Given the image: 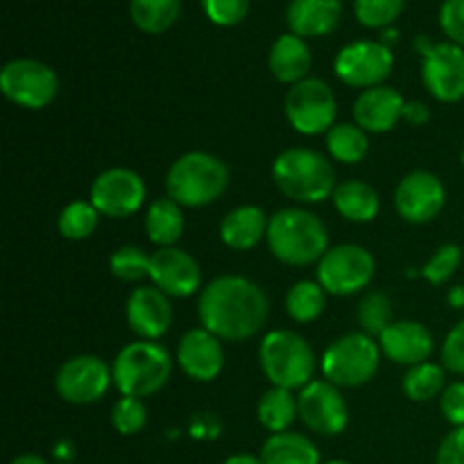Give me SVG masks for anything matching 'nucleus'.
<instances>
[{
	"label": "nucleus",
	"mask_w": 464,
	"mask_h": 464,
	"mask_svg": "<svg viewBox=\"0 0 464 464\" xmlns=\"http://www.w3.org/2000/svg\"><path fill=\"white\" fill-rule=\"evenodd\" d=\"M199 322L222 343H247L261 334L270 315V302L247 276L225 275L204 285L198 302Z\"/></svg>",
	"instance_id": "nucleus-1"
},
{
	"label": "nucleus",
	"mask_w": 464,
	"mask_h": 464,
	"mask_svg": "<svg viewBox=\"0 0 464 464\" xmlns=\"http://www.w3.org/2000/svg\"><path fill=\"white\" fill-rule=\"evenodd\" d=\"M267 247L276 261L293 267H306L320 263L329 252L326 225L306 208H281L270 218Z\"/></svg>",
	"instance_id": "nucleus-2"
},
{
	"label": "nucleus",
	"mask_w": 464,
	"mask_h": 464,
	"mask_svg": "<svg viewBox=\"0 0 464 464\" xmlns=\"http://www.w3.org/2000/svg\"><path fill=\"white\" fill-rule=\"evenodd\" d=\"M276 188L299 204H320L334 198L335 170L324 154L308 148H288L272 163Z\"/></svg>",
	"instance_id": "nucleus-3"
},
{
	"label": "nucleus",
	"mask_w": 464,
	"mask_h": 464,
	"mask_svg": "<svg viewBox=\"0 0 464 464\" xmlns=\"http://www.w3.org/2000/svg\"><path fill=\"white\" fill-rule=\"evenodd\" d=\"M229 186V168L208 152H186L172 161L166 175V195L179 207L202 208L218 202Z\"/></svg>",
	"instance_id": "nucleus-4"
},
{
	"label": "nucleus",
	"mask_w": 464,
	"mask_h": 464,
	"mask_svg": "<svg viewBox=\"0 0 464 464\" xmlns=\"http://www.w3.org/2000/svg\"><path fill=\"white\" fill-rule=\"evenodd\" d=\"M111 374L121 397L148 399L161 392L170 381L172 358L159 343L136 340L116 353Z\"/></svg>",
	"instance_id": "nucleus-5"
},
{
	"label": "nucleus",
	"mask_w": 464,
	"mask_h": 464,
	"mask_svg": "<svg viewBox=\"0 0 464 464\" xmlns=\"http://www.w3.org/2000/svg\"><path fill=\"white\" fill-rule=\"evenodd\" d=\"M258 362L275 388L304 390L315 374V353L311 344L290 329H275L261 340Z\"/></svg>",
	"instance_id": "nucleus-6"
},
{
	"label": "nucleus",
	"mask_w": 464,
	"mask_h": 464,
	"mask_svg": "<svg viewBox=\"0 0 464 464\" xmlns=\"http://www.w3.org/2000/svg\"><path fill=\"white\" fill-rule=\"evenodd\" d=\"M381 344L372 335L347 334L326 347L322 353V374L338 388H361L370 383L381 367Z\"/></svg>",
	"instance_id": "nucleus-7"
},
{
	"label": "nucleus",
	"mask_w": 464,
	"mask_h": 464,
	"mask_svg": "<svg viewBox=\"0 0 464 464\" xmlns=\"http://www.w3.org/2000/svg\"><path fill=\"white\" fill-rule=\"evenodd\" d=\"M284 111L290 127L304 136L326 134L338 118V100L320 77H306L288 89Z\"/></svg>",
	"instance_id": "nucleus-8"
},
{
	"label": "nucleus",
	"mask_w": 464,
	"mask_h": 464,
	"mask_svg": "<svg viewBox=\"0 0 464 464\" xmlns=\"http://www.w3.org/2000/svg\"><path fill=\"white\" fill-rule=\"evenodd\" d=\"M0 91L16 107L27 111L45 109L59 93V77L54 68L32 57L12 59L0 71Z\"/></svg>",
	"instance_id": "nucleus-9"
},
{
	"label": "nucleus",
	"mask_w": 464,
	"mask_h": 464,
	"mask_svg": "<svg viewBox=\"0 0 464 464\" xmlns=\"http://www.w3.org/2000/svg\"><path fill=\"white\" fill-rule=\"evenodd\" d=\"M376 272V261L372 252L362 245L344 243L331 247L317 263V281L326 295L349 297L361 293L372 284Z\"/></svg>",
	"instance_id": "nucleus-10"
},
{
	"label": "nucleus",
	"mask_w": 464,
	"mask_h": 464,
	"mask_svg": "<svg viewBox=\"0 0 464 464\" xmlns=\"http://www.w3.org/2000/svg\"><path fill=\"white\" fill-rule=\"evenodd\" d=\"M394 68V53L381 41H352L335 54L334 71L343 84L352 89H374L385 84Z\"/></svg>",
	"instance_id": "nucleus-11"
},
{
	"label": "nucleus",
	"mask_w": 464,
	"mask_h": 464,
	"mask_svg": "<svg viewBox=\"0 0 464 464\" xmlns=\"http://www.w3.org/2000/svg\"><path fill=\"white\" fill-rule=\"evenodd\" d=\"M148 186L139 172L130 168H109L100 172L91 184V204L100 216L122 220L143 208Z\"/></svg>",
	"instance_id": "nucleus-12"
},
{
	"label": "nucleus",
	"mask_w": 464,
	"mask_h": 464,
	"mask_svg": "<svg viewBox=\"0 0 464 464\" xmlns=\"http://www.w3.org/2000/svg\"><path fill=\"white\" fill-rule=\"evenodd\" d=\"M299 420L311 433L335 438L349 426V406L338 385L315 379L297 394Z\"/></svg>",
	"instance_id": "nucleus-13"
},
{
	"label": "nucleus",
	"mask_w": 464,
	"mask_h": 464,
	"mask_svg": "<svg viewBox=\"0 0 464 464\" xmlns=\"http://www.w3.org/2000/svg\"><path fill=\"white\" fill-rule=\"evenodd\" d=\"M111 383V367L102 358L91 356V353L68 358L59 367L57 376H54V390H57V394L66 403H72V406H91V403H98L109 392Z\"/></svg>",
	"instance_id": "nucleus-14"
},
{
	"label": "nucleus",
	"mask_w": 464,
	"mask_h": 464,
	"mask_svg": "<svg viewBox=\"0 0 464 464\" xmlns=\"http://www.w3.org/2000/svg\"><path fill=\"white\" fill-rule=\"evenodd\" d=\"M421 82L438 102L464 100V48L451 41H435L421 54Z\"/></svg>",
	"instance_id": "nucleus-15"
},
{
	"label": "nucleus",
	"mask_w": 464,
	"mask_h": 464,
	"mask_svg": "<svg viewBox=\"0 0 464 464\" xmlns=\"http://www.w3.org/2000/svg\"><path fill=\"white\" fill-rule=\"evenodd\" d=\"M447 188L435 172L412 170L394 188V208L411 225H429L442 213Z\"/></svg>",
	"instance_id": "nucleus-16"
},
{
	"label": "nucleus",
	"mask_w": 464,
	"mask_h": 464,
	"mask_svg": "<svg viewBox=\"0 0 464 464\" xmlns=\"http://www.w3.org/2000/svg\"><path fill=\"white\" fill-rule=\"evenodd\" d=\"M150 281L168 297L186 299L202 288V270L195 256L179 247H159L150 263Z\"/></svg>",
	"instance_id": "nucleus-17"
},
{
	"label": "nucleus",
	"mask_w": 464,
	"mask_h": 464,
	"mask_svg": "<svg viewBox=\"0 0 464 464\" xmlns=\"http://www.w3.org/2000/svg\"><path fill=\"white\" fill-rule=\"evenodd\" d=\"M177 362L188 379L198 383H211L225 370L222 340L204 326L186 331L177 347Z\"/></svg>",
	"instance_id": "nucleus-18"
},
{
	"label": "nucleus",
	"mask_w": 464,
	"mask_h": 464,
	"mask_svg": "<svg viewBox=\"0 0 464 464\" xmlns=\"http://www.w3.org/2000/svg\"><path fill=\"white\" fill-rule=\"evenodd\" d=\"M125 317L130 329L139 335V340L159 338L170 331L172 306L170 297L157 288V285H139L131 290L125 304Z\"/></svg>",
	"instance_id": "nucleus-19"
},
{
	"label": "nucleus",
	"mask_w": 464,
	"mask_h": 464,
	"mask_svg": "<svg viewBox=\"0 0 464 464\" xmlns=\"http://www.w3.org/2000/svg\"><path fill=\"white\" fill-rule=\"evenodd\" d=\"M381 352L397 365L415 367L426 362L435 349L433 334L421 322L399 320L392 322L379 338Z\"/></svg>",
	"instance_id": "nucleus-20"
},
{
	"label": "nucleus",
	"mask_w": 464,
	"mask_h": 464,
	"mask_svg": "<svg viewBox=\"0 0 464 464\" xmlns=\"http://www.w3.org/2000/svg\"><path fill=\"white\" fill-rule=\"evenodd\" d=\"M406 98L394 86L381 84L374 89L361 91L353 102V122L367 134H385L394 130L403 118Z\"/></svg>",
	"instance_id": "nucleus-21"
},
{
	"label": "nucleus",
	"mask_w": 464,
	"mask_h": 464,
	"mask_svg": "<svg viewBox=\"0 0 464 464\" xmlns=\"http://www.w3.org/2000/svg\"><path fill=\"white\" fill-rule=\"evenodd\" d=\"M343 21V0H290L285 23L302 39L331 34Z\"/></svg>",
	"instance_id": "nucleus-22"
},
{
	"label": "nucleus",
	"mask_w": 464,
	"mask_h": 464,
	"mask_svg": "<svg viewBox=\"0 0 464 464\" xmlns=\"http://www.w3.org/2000/svg\"><path fill=\"white\" fill-rule=\"evenodd\" d=\"M267 227H270V218L261 207L243 204V207L231 208L222 218L220 240L236 252H249L263 238H267Z\"/></svg>",
	"instance_id": "nucleus-23"
},
{
	"label": "nucleus",
	"mask_w": 464,
	"mask_h": 464,
	"mask_svg": "<svg viewBox=\"0 0 464 464\" xmlns=\"http://www.w3.org/2000/svg\"><path fill=\"white\" fill-rule=\"evenodd\" d=\"M313 66V53L308 48L306 39L293 34H281L279 39L272 44L270 53H267V68H270L272 77L281 84H297V82L306 80L308 71Z\"/></svg>",
	"instance_id": "nucleus-24"
},
{
	"label": "nucleus",
	"mask_w": 464,
	"mask_h": 464,
	"mask_svg": "<svg viewBox=\"0 0 464 464\" xmlns=\"http://www.w3.org/2000/svg\"><path fill=\"white\" fill-rule=\"evenodd\" d=\"M334 207L344 220L367 225V222L376 220V216H379L381 198L374 186L367 184V181L349 179L335 186Z\"/></svg>",
	"instance_id": "nucleus-25"
},
{
	"label": "nucleus",
	"mask_w": 464,
	"mask_h": 464,
	"mask_svg": "<svg viewBox=\"0 0 464 464\" xmlns=\"http://www.w3.org/2000/svg\"><path fill=\"white\" fill-rule=\"evenodd\" d=\"M184 207L170 198H159L145 211V234L157 247H175L184 236Z\"/></svg>",
	"instance_id": "nucleus-26"
},
{
	"label": "nucleus",
	"mask_w": 464,
	"mask_h": 464,
	"mask_svg": "<svg viewBox=\"0 0 464 464\" xmlns=\"http://www.w3.org/2000/svg\"><path fill=\"white\" fill-rule=\"evenodd\" d=\"M263 464H322L320 449L306 435L293 433H275L263 442L261 447Z\"/></svg>",
	"instance_id": "nucleus-27"
},
{
	"label": "nucleus",
	"mask_w": 464,
	"mask_h": 464,
	"mask_svg": "<svg viewBox=\"0 0 464 464\" xmlns=\"http://www.w3.org/2000/svg\"><path fill=\"white\" fill-rule=\"evenodd\" d=\"M256 417L258 421H261L263 429L270 430L272 435L285 433L299 417L297 397H293L290 390L275 388V385H272V388L267 390V392H263V397L258 399Z\"/></svg>",
	"instance_id": "nucleus-28"
},
{
	"label": "nucleus",
	"mask_w": 464,
	"mask_h": 464,
	"mask_svg": "<svg viewBox=\"0 0 464 464\" xmlns=\"http://www.w3.org/2000/svg\"><path fill=\"white\" fill-rule=\"evenodd\" d=\"M326 150L335 161L344 166H356L370 152V136L356 122H335L326 131Z\"/></svg>",
	"instance_id": "nucleus-29"
},
{
	"label": "nucleus",
	"mask_w": 464,
	"mask_h": 464,
	"mask_svg": "<svg viewBox=\"0 0 464 464\" xmlns=\"http://www.w3.org/2000/svg\"><path fill=\"white\" fill-rule=\"evenodd\" d=\"M181 16V0H130V18L145 34H163Z\"/></svg>",
	"instance_id": "nucleus-30"
},
{
	"label": "nucleus",
	"mask_w": 464,
	"mask_h": 464,
	"mask_svg": "<svg viewBox=\"0 0 464 464\" xmlns=\"http://www.w3.org/2000/svg\"><path fill=\"white\" fill-rule=\"evenodd\" d=\"M401 388L411 401H433L435 397H442L444 388H447V370H444V365H435V362L429 361L408 367V372L403 374Z\"/></svg>",
	"instance_id": "nucleus-31"
},
{
	"label": "nucleus",
	"mask_w": 464,
	"mask_h": 464,
	"mask_svg": "<svg viewBox=\"0 0 464 464\" xmlns=\"http://www.w3.org/2000/svg\"><path fill=\"white\" fill-rule=\"evenodd\" d=\"M326 308V290L320 281L302 279L285 295V313L299 324H311L320 320Z\"/></svg>",
	"instance_id": "nucleus-32"
},
{
	"label": "nucleus",
	"mask_w": 464,
	"mask_h": 464,
	"mask_svg": "<svg viewBox=\"0 0 464 464\" xmlns=\"http://www.w3.org/2000/svg\"><path fill=\"white\" fill-rule=\"evenodd\" d=\"M100 213L91 204V199H75L66 204L57 218L59 234L66 240H86L98 229Z\"/></svg>",
	"instance_id": "nucleus-33"
},
{
	"label": "nucleus",
	"mask_w": 464,
	"mask_h": 464,
	"mask_svg": "<svg viewBox=\"0 0 464 464\" xmlns=\"http://www.w3.org/2000/svg\"><path fill=\"white\" fill-rule=\"evenodd\" d=\"M356 320L361 324L362 334L372 338H381L385 329L392 324V299L381 290H372L358 302Z\"/></svg>",
	"instance_id": "nucleus-34"
},
{
	"label": "nucleus",
	"mask_w": 464,
	"mask_h": 464,
	"mask_svg": "<svg viewBox=\"0 0 464 464\" xmlns=\"http://www.w3.org/2000/svg\"><path fill=\"white\" fill-rule=\"evenodd\" d=\"M150 263L152 254L145 252L139 245H122L109 258V270L122 284H139L150 279Z\"/></svg>",
	"instance_id": "nucleus-35"
},
{
	"label": "nucleus",
	"mask_w": 464,
	"mask_h": 464,
	"mask_svg": "<svg viewBox=\"0 0 464 464\" xmlns=\"http://www.w3.org/2000/svg\"><path fill=\"white\" fill-rule=\"evenodd\" d=\"M406 0H353V16L370 30H388L403 14Z\"/></svg>",
	"instance_id": "nucleus-36"
},
{
	"label": "nucleus",
	"mask_w": 464,
	"mask_h": 464,
	"mask_svg": "<svg viewBox=\"0 0 464 464\" xmlns=\"http://www.w3.org/2000/svg\"><path fill=\"white\" fill-rule=\"evenodd\" d=\"M462 266V247L456 243H447L435 249L426 266L421 267V276L430 285H444L456 276V272Z\"/></svg>",
	"instance_id": "nucleus-37"
},
{
	"label": "nucleus",
	"mask_w": 464,
	"mask_h": 464,
	"mask_svg": "<svg viewBox=\"0 0 464 464\" xmlns=\"http://www.w3.org/2000/svg\"><path fill=\"white\" fill-rule=\"evenodd\" d=\"M148 424V408L143 399L136 397H121L111 408V426L116 433L131 438L139 435Z\"/></svg>",
	"instance_id": "nucleus-38"
},
{
	"label": "nucleus",
	"mask_w": 464,
	"mask_h": 464,
	"mask_svg": "<svg viewBox=\"0 0 464 464\" xmlns=\"http://www.w3.org/2000/svg\"><path fill=\"white\" fill-rule=\"evenodd\" d=\"M199 5L213 25L234 27L247 18L252 0H199Z\"/></svg>",
	"instance_id": "nucleus-39"
},
{
	"label": "nucleus",
	"mask_w": 464,
	"mask_h": 464,
	"mask_svg": "<svg viewBox=\"0 0 464 464\" xmlns=\"http://www.w3.org/2000/svg\"><path fill=\"white\" fill-rule=\"evenodd\" d=\"M444 370L456 376H464V320L458 322L442 343Z\"/></svg>",
	"instance_id": "nucleus-40"
},
{
	"label": "nucleus",
	"mask_w": 464,
	"mask_h": 464,
	"mask_svg": "<svg viewBox=\"0 0 464 464\" xmlns=\"http://www.w3.org/2000/svg\"><path fill=\"white\" fill-rule=\"evenodd\" d=\"M440 27L451 44L464 48V0H444L440 7Z\"/></svg>",
	"instance_id": "nucleus-41"
},
{
	"label": "nucleus",
	"mask_w": 464,
	"mask_h": 464,
	"mask_svg": "<svg viewBox=\"0 0 464 464\" xmlns=\"http://www.w3.org/2000/svg\"><path fill=\"white\" fill-rule=\"evenodd\" d=\"M440 411L453 429H464V381H453L440 397Z\"/></svg>",
	"instance_id": "nucleus-42"
},
{
	"label": "nucleus",
	"mask_w": 464,
	"mask_h": 464,
	"mask_svg": "<svg viewBox=\"0 0 464 464\" xmlns=\"http://www.w3.org/2000/svg\"><path fill=\"white\" fill-rule=\"evenodd\" d=\"M435 464H464V429H453L440 442Z\"/></svg>",
	"instance_id": "nucleus-43"
},
{
	"label": "nucleus",
	"mask_w": 464,
	"mask_h": 464,
	"mask_svg": "<svg viewBox=\"0 0 464 464\" xmlns=\"http://www.w3.org/2000/svg\"><path fill=\"white\" fill-rule=\"evenodd\" d=\"M403 121H408L411 125L421 127L430 121V109L426 102H420V100H412V102H406L403 107Z\"/></svg>",
	"instance_id": "nucleus-44"
},
{
	"label": "nucleus",
	"mask_w": 464,
	"mask_h": 464,
	"mask_svg": "<svg viewBox=\"0 0 464 464\" xmlns=\"http://www.w3.org/2000/svg\"><path fill=\"white\" fill-rule=\"evenodd\" d=\"M447 302H449V306L456 308V311H462L464 308V285H453V288H449Z\"/></svg>",
	"instance_id": "nucleus-45"
},
{
	"label": "nucleus",
	"mask_w": 464,
	"mask_h": 464,
	"mask_svg": "<svg viewBox=\"0 0 464 464\" xmlns=\"http://www.w3.org/2000/svg\"><path fill=\"white\" fill-rule=\"evenodd\" d=\"M222 464H263L261 456H252V453H236L229 456Z\"/></svg>",
	"instance_id": "nucleus-46"
},
{
	"label": "nucleus",
	"mask_w": 464,
	"mask_h": 464,
	"mask_svg": "<svg viewBox=\"0 0 464 464\" xmlns=\"http://www.w3.org/2000/svg\"><path fill=\"white\" fill-rule=\"evenodd\" d=\"M9 464H50L45 458L36 456V453H23V456H16Z\"/></svg>",
	"instance_id": "nucleus-47"
},
{
	"label": "nucleus",
	"mask_w": 464,
	"mask_h": 464,
	"mask_svg": "<svg viewBox=\"0 0 464 464\" xmlns=\"http://www.w3.org/2000/svg\"><path fill=\"white\" fill-rule=\"evenodd\" d=\"M324 464H352V462H347V460H329V462H324Z\"/></svg>",
	"instance_id": "nucleus-48"
},
{
	"label": "nucleus",
	"mask_w": 464,
	"mask_h": 464,
	"mask_svg": "<svg viewBox=\"0 0 464 464\" xmlns=\"http://www.w3.org/2000/svg\"><path fill=\"white\" fill-rule=\"evenodd\" d=\"M462 168H464V148H462Z\"/></svg>",
	"instance_id": "nucleus-49"
}]
</instances>
